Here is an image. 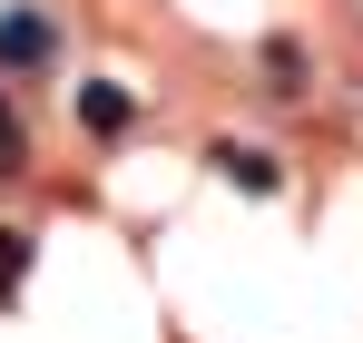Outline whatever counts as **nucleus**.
I'll list each match as a JSON object with an SVG mask.
<instances>
[{"mask_svg": "<svg viewBox=\"0 0 363 343\" xmlns=\"http://www.w3.org/2000/svg\"><path fill=\"white\" fill-rule=\"evenodd\" d=\"M50 50H60V30L40 10H10L0 20V69H50Z\"/></svg>", "mask_w": 363, "mask_h": 343, "instance_id": "obj_1", "label": "nucleus"}, {"mask_svg": "<svg viewBox=\"0 0 363 343\" xmlns=\"http://www.w3.org/2000/svg\"><path fill=\"white\" fill-rule=\"evenodd\" d=\"M79 128H89V137H128V128H138V99H128L118 79H89V89H79Z\"/></svg>", "mask_w": 363, "mask_h": 343, "instance_id": "obj_2", "label": "nucleus"}, {"mask_svg": "<svg viewBox=\"0 0 363 343\" xmlns=\"http://www.w3.org/2000/svg\"><path fill=\"white\" fill-rule=\"evenodd\" d=\"M216 167L236 176L245 196H275V186H285V167H275V157H265V147H216Z\"/></svg>", "mask_w": 363, "mask_h": 343, "instance_id": "obj_3", "label": "nucleus"}, {"mask_svg": "<svg viewBox=\"0 0 363 343\" xmlns=\"http://www.w3.org/2000/svg\"><path fill=\"white\" fill-rule=\"evenodd\" d=\"M10 176H30V128L10 108V89H0V186H10Z\"/></svg>", "mask_w": 363, "mask_h": 343, "instance_id": "obj_4", "label": "nucleus"}, {"mask_svg": "<svg viewBox=\"0 0 363 343\" xmlns=\"http://www.w3.org/2000/svg\"><path fill=\"white\" fill-rule=\"evenodd\" d=\"M265 89L275 99H304V50L295 40H265Z\"/></svg>", "mask_w": 363, "mask_h": 343, "instance_id": "obj_5", "label": "nucleus"}, {"mask_svg": "<svg viewBox=\"0 0 363 343\" xmlns=\"http://www.w3.org/2000/svg\"><path fill=\"white\" fill-rule=\"evenodd\" d=\"M20 275H30V235H20V226H0V304L20 294Z\"/></svg>", "mask_w": 363, "mask_h": 343, "instance_id": "obj_6", "label": "nucleus"}]
</instances>
